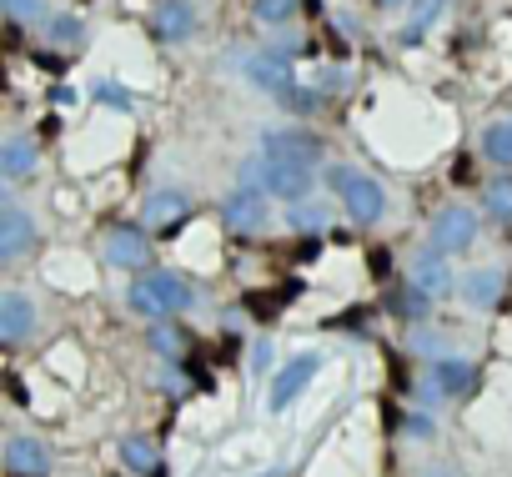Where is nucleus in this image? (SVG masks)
<instances>
[{
    "instance_id": "obj_1",
    "label": "nucleus",
    "mask_w": 512,
    "mask_h": 477,
    "mask_svg": "<svg viewBox=\"0 0 512 477\" xmlns=\"http://www.w3.org/2000/svg\"><path fill=\"white\" fill-rule=\"evenodd\" d=\"M241 186H251V191H272V196H287V201H302L307 186H312V171H307V166H287V161L262 156V161H246V166H241Z\"/></svg>"
},
{
    "instance_id": "obj_2",
    "label": "nucleus",
    "mask_w": 512,
    "mask_h": 477,
    "mask_svg": "<svg viewBox=\"0 0 512 477\" xmlns=\"http://www.w3.org/2000/svg\"><path fill=\"white\" fill-rule=\"evenodd\" d=\"M327 181L342 191V201H347V211H352V221H362V226H372L382 211H387V191L372 181V176H362L357 166H332L327 171Z\"/></svg>"
},
{
    "instance_id": "obj_3",
    "label": "nucleus",
    "mask_w": 512,
    "mask_h": 477,
    "mask_svg": "<svg viewBox=\"0 0 512 477\" xmlns=\"http://www.w3.org/2000/svg\"><path fill=\"white\" fill-rule=\"evenodd\" d=\"M131 307L146 312V317H171V312H186V307H191V292H186V282L171 277V272H146V277H136V287H131Z\"/></svg>"
},
{
    "instance_id": "obj_4",
    "label": "nucleus",
    "mask_w": 512,
    "mask_h": 477,
    "mask_svg": "<svg viewBox=\"0 0 512 477\" xmlns=\"http://www.w3.org/2000/svg\"><path fill=\"white\" fill-rule=\"evenodd\" d=\"M262 156H272V161H287V166H322V136H312V131H267V141H262Z\"/></svg>"
},
{
    "instance_id": "obj_5",
    "label": "nucleus",
    "mask_w": 512,
    "mask_h": 477,
    "mask_svg": "<svg viewBox=\"0 0 512 477\" xmlns=\"http://www.w3.org/2000/svg\"><path fill=\"white\" fill-rule=\"evenodd\" d=\"M317 367H322V352H297L277 377H272V397H267V407L272 412H282V407H292L302 392H307V382L317 377Z\"/></svg>"
},
{
    "instance_id": "obj_6",
    "label": "nucleus",
    "mask_w": 512,
    "mask_h": 477,
    "mask_svg": "<svg viewBox=\"0 0 512 477\" xmlns=\"http://www.w3.org/2000/svg\"><path fill=\"white\" fill-rule=\"evenodd\" d=\"M221 226L226 231H262L267 226V196L262 191H251V186H241V191H231L226 201H221Z\"/></svg>"
},
{
    "instance_id": "obj_7",
    "label": "nucleus",
    "mask_w": 512,
    "mask_h": 477,
    "mask_svg": "<svg viewBox=\"0 0 512 477\" xmlns=\"http://www.w3.org/2000/svg\"><path fill=\"white\" fill-rule=\"evenodd\" d=\"M472 236H477V216H472L467 206H442V211H437V221H432V247H442V252H467Z\"/></svg>"
},
{
    "instance_id": "obj_8",
    "label": "nucleus",
    "mask_w": 512,
    "mask_h": 477,
    "mask_svg": "<svg viewBox=\"0 0 512 477\" xmlns=\"http://www.w3.org/2000/svg\"><path fill=\"white\" fill-rule=\"evenodd\" d=\"M246 81H256L267 96H282L287 86H292V56L287 51H256V56H246Z\"/></svg>"
},
{
    "instance_id": "obj_9",
    "label": "nucleus",
    "mask_w": 512,
    "mask_h": 477,
    "mask_svg": "<svg viewBox=\"0 0 512 477\" xmlns=\"http://www.w3.org/2000/svg\"><path fill=\"white\" fill-rule=\"evenodd\" d=\"M106 262L111 267H126V272H141L151 262V247H146V236L136 226H116L106 236Z\"/></svg>"
},
{
    "instance_id": "obj_10",
    "label": "nucleus",
    "mask_w": 512,
    "mask_h": 477,
    "mask_svg": "<svg viewBox=\"0 0 512 477\" xmlns=\"http://www.w3.org/2000/svg\"><path fill=\"white\" fill-rule=\"evenodd\" d=\"M31 242H36L31 216H26L21 206H6V211H0V257L16 262V257H26V252H31Z\"/></svg>"
},
{
    "instance_id": "obj_11",
    "label": "nucleus",
    "mask_w": 512,
    "mask_h": 477,
    "mask_svg": "<svg viewBox=\"0 0 512 477\" xmlns=\"http://www.w3.org/2000/svg\"><path fill=\"white\" fill-rule=\"evenodd\" d=\"M6 472L11 477H46L51 472V447L36 442V437H16L6 447Z\"/></svg>"
},
{
    "instance_id": "obj_12",
    "label": "nucleus",
    "mask_w": 512,
    "mask_h": 477,
    "mask_svg": "<svg viewBox=\"0 0 512 477\" xmlns=\"http://www.w3.org/2000/svg\"><path fill=\"white\" fill-rule=\"evenodd\" d=\"M412 282H417L427 297H447V292H452L447 252H442V247H432V252H417V257H412Z\"/></svg>"
},
{
    "instance_id": "obj_13",
    "label": "nucleus",
    "mask_w": 512,
    "mask_h": 477,
    "mask_svg": "<svg viewBox=\"0 0 512 477\" xmlns=\"http://www.w3.org/2000/svg\"><path fill=\"white\" fill-rule=\"evenodd\" d=\"M477 382V367L472 362H462V357H437L432 362V392L437 397H457V392H467Z\"/></svg>"
},
{
    "instance_id": "obj_14",
    "label": "nucleus",
    "mask_w": 512,
    "mask_h": 477,
    "mask_svg": "<svg viewBox=\"0 0 512 477\" xmlns=\"http://www.w3.org/2000/svg\"><path fill=\"white\" fill-rule=\"evenodd\" d=\"M151 26H156L161 41H186V36L196 31V6H191V0H166Z\"/></svg>"
},
{
    "instance_id": "obj_15",
    "label": "nucleus",
    "mask_w": 512,
    "mask_h": 477,
    "mask_svg": "<svg viewBox=\"0 0 512 477\" xmlns=\"http://www.w3.org/2000/svg\"><path fill=\"white\" fill-rule=\"evenodd\" d=\"M31 327H36V312H31L26 292H6V297H0V337H6V342H21Z\"/></svg>"
},
{
    "instance_id": "obj_16",
    "label": "nucleus",
    "mask_w": 512,
    "mask_h": 477,
    "mask_svg": "<svg viewBox=\"0 0 512 477\" xmlns=\"http://www.w3.org/2000/svg\"><path fill=\"white\" fill-rule=\"evenodd\" d=\"M186 211H191V201H186L181 191H156V196H146V226H156V231L181 226Z\"/></svg>"
},
{
    "instance_id": "obj_17",
    "label": "nucleus",
    "mask_w": 512,
    "mask_h": 477,
    "mask_svg": "<svg viewBox=\"0 0 512 477\" xmlns=\"http://www.w3.org/2000/svg\"><path fill=\"white\" fill-rule=\"evenodd\" d=\"M0 171H6V181H26L36 171V141L31 136H11L6 146H0Z\"/></svg>"
},
{
    "instance_id": "obj_18",
    "label": "nucleus",
    "mask_w": 512,
    "mask_h": 477,
    "mask_svg": "<svg viewBox=\"0 0 512 477\" xmlns=\"http://www.w3.org/2000/svg\"><path fill=\"white\" fill-rule=\"evenodd\" d=\"M497 297H502V272H472L467 282H462V302L467 307H477V312H487V307H497Z\"/></svg>"
},
{
    "instance_id": "obj_19",
    "label": "nucleus",
    "mask_w": 512,
    "mask_h": 477,
    "mask_svg": "<svg viewBox=\"0 0 512 477\" xmlns=\"http://www.w3.org/2000/svg\"><path fill=\"white\" fill-rule=\"evenodd\" d=\"M121 462H126V467H136V472H146V477H156V472H161V457H156L151 437H126V442H121Z\"/></svg>"
},
{
    "instance_id": "obj_20",
    "label": "nucleus",
    "mask_w": 512,
    "mask_h": 477,
    "mask_svg": "<svg viewBox=\"0 0 512 477\" xmlns=\"http://www.w3.org/2000/svg\"><path fill=\"white\" fill-rule=\"evenodd\" d=\"M387 307H392L397 317H407V322H422V317H427V307H432V297L412 282L407 292H392V297H387Z\"/></svg>"
},
{
    "instance_id": "obj_21",
    "label": "nucleus",
    "mask_w": 512,
    "mask_h": 477,
    "mask_svg": "<svg viewBox=\"0 0 512 477\" xmlns=\"http://www.w3.org/2000/svg\"><path fill=\"white\" fill-rule=\"evenodd\" d=\"M482 151H487L492 161L512 166V121H502V126H487V136H482Z\"/></svg>"
},
{
    "instance_id": "obj_22",
    "label": "nucleus",
    "mask_w": 512,
    "mask_h": 477,
    "mask_svg": "<svg viewBox=\"0 0 512 477\" xmlns=\"http://www.w3.org/2000/svg\"><path fill=\"white\" fill-rule=\"evenodd\" d=\"M437 6H442V0H417V6H412V16H407V26H402V41H407V46L427 36V26H432Z\"/></svg>"
},
{
    "instance_id": "obj_23",
    "label": "nucleus",
    "mask_w": 512,
    "mask_h": 477,
    "mask_svg": "<svg viewBox=\"0 0 512 477\" xmlns=\"http://www.w3.org/2000/svg\"><path fill=\"white\" fill-rule=\"evenodd\" d=\"M482 201H487V211H492L497 221H512V176H502V181H487Z\"/></svg>"
},
{
    "instance_id": "obj_24",
    "label": "nucleus",
    "mask_w": 512,
    "mask_h": 477,
    "mask_svg": "<svg viewBox=\"0 0 512 477\" xmlns=\"http://www.w3.org/2000/svg\"><path fill=\"white\" fill-rule=\"evenodd\" d=\"M292 226H297V231H327V206H322V201H297Z\"/></svg>"
},
{
    "instance_id": "obj_25",
    "label": "nucleus",
    "mask_w": 512,
    "mask_h": 477,
    "mask_svg": "<svg viewBox=\"0 0 512 477\" xmlns=\"http://www.w3.org/2000/svg\"><path fill=\"white\" fill-rule=\"evenodd\" d=\"M297 16V0H256V21H267V26H282Z\"/></svg>"
},
{
    "instance_id": "obj_26",
    "label": "nucleus",
    "mask_w": 512,
    "mask_h": 477,
    "mask_svg": "<svg viewBox=\"0 0 512 477\" xmlns=\"http://www.w3.org/2000/svg\"><path fill=\"white\" fill-rule=\"evenodd\" d=\"M151 352L176 357V352H181V327H166V322L156 317V327H151Z\"/></svg>"
},
{
    "instance_id": "obj_27",
    "label": "nucleus",
    "mask_w": 512,
    "mask_h": 477,
    "mask_svg": "<svg viewBox=\"0 0 512 477\" xmlns=\"http://www.w3.org/2000/svg\"><path fill=\"white\" fill-rule=\"evenodd\" d=\"M11 21H41L46 26V0H0Z\"/></svg>"
},
{
    "instance_id": "obj_28",
    "label": "nucleus",
    "mask_w": 512,
    "mask_h": 477,
    "mask_svg": "<svg viewBox=\"0 0 512 477\" xmlns=\"http://www.w3.org/2000/svg\"><path fill=\"white\" fill-rule=\"evenodd\" d=\"M46 36L61 41V46H66V41H81V21H76V16H56V21H46Z\"/></svg>"
},
{
    "instance_id": "obj_29",
    "label": "nucleus",
    "mask_w": 512,
    "mask_h": 477,
    "mask_svg": "<svg viewBox=\"0 0 512 477\" xmlns=\"http://www.w3.org/2000/svg\"><path fill=\"white\" fill-rule=\"evenodd\" d=\"M96 101H101V106H116V111H131V96H126V86H116V81H101V86H96Z\"/></svg>"
},
{
    "instance_id": "obj_30",
    "label": "nucleus",
    "mask_w": 512,
    "mask_h": 477,
    "mask_svg": "<svg viewBox=\"0 0 512 477\" xmlns=\"http://www.w3.org/2000/svg\"><path fill=\"white\" fill-rule=\"evenodd\" d=\"M277 101H287L292 111H317V106H322V91H317V96H307L302 86H287V91H282Z\"/></svg>"
},
{
    "instance_id": "obj_31",
    "label": "nucleus",
    "mask_w": 512,
    "mask_h": 477,
    "mask_svg": "<svg viewBox=\"0 0 512 477\" xmlns=\"http://www.w3.org/2000/svg\"><path fill=\"white\" fill-rule=\"evenodd\" d=\"M156 382H161V387H166V392H186V377H181V372H176V367H171V372H161V377H156Z\"/></svg>"
},
{
    "instance_id": "obj_32",
    "label": "nucleus",
    "mask_w": 512,
    "mask_h": 477,
    "mask_svg": "<svg viewBox=\"0 0 512 477\" xmlns=\"http://www.w3.org/2000/svg\"><path fill=\"white\" fill-rule=\"evenodd\" d=\"M251 362H256V372H267L272 367V342H256V357Z\"/></svg>"
},
{
    "instance_id": "obj_33",
    "label": "nucleus",
    "mask_w": 512,
    "mask_h": 477,
    "mask_svg": "<svg viewBox=\"0 0 512 477\" xmlns=\"http://www.w3.org/2000/svg\"><path fill=\"white\" fill-rule=\"evenodd\" d=\"M382 6H397V0H382Z\"/></svg>"
}]
</instances>
